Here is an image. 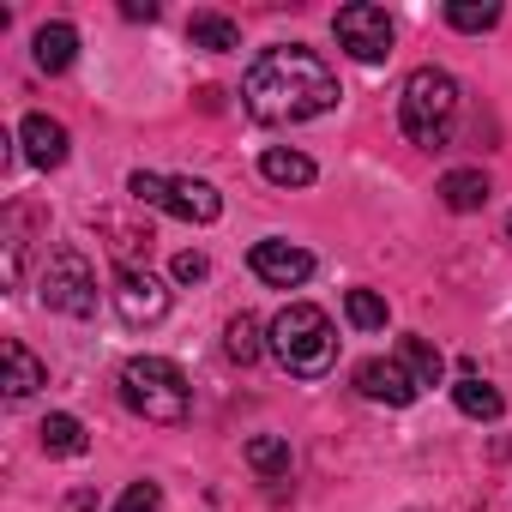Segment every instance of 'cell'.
Instances as JSON below:
<instances>
[{"label": "cell", "mask_w": 512, "mask_h": 512, "mask_svg": "<svg viewBox=\"0 0 512 512\" xmlns=\"http://www.w3.org/2000/svg\"><path fill=\"white\" fill-rule=\"evenodd\" d=\"M338 73L314 55V49H302V43H290V49H266L260 61L247 67V79H241V109L260 121V127H302V121H320V115H332L338 109Z\"/></svg>", "instance_id": "obj_1"}, {"label": "cell", "mask_w": 512, "mask_h": 512, "mask_svg": "<svg viewBox=\"0 0 512 512\" xmlns=\"http://www.w3.org/2000/svg\"><path fill=\"white\" fill-rule=\"evenodd\" d=\"M272 356H278V368L284 374H296V380H320V374H332V362H338V332H332V320H326V308H314V302H290L278 320H272Z\"/></svg>", "instance_id": "obj_2"}, {"label": "cell", "mask_w": 512, "mask_h": 512, "mask_svg": "<svg viewBox=\"0 0 512 512\" xmlns=\"http://www.w3.org/2000/svg\"><path fill=\"white\" fill-rule=\"evenodd\" d=\"M398 127H404L410 145L440 151L458 127V79L440 73V67H416L398 91Z\"/></svg>", "instance_id": "obj_3"}, {"label": "cell", "mask_w": 512, "mask_h": 512, "mask_svg": "<svg viewBox=\"0 0 512 512\" xmlns=\"http://www.w3.org/2000/svg\"><path fill=\"white\" fill-rule=\"evenodd\" d=\"M121 398H127V410L133 416H145V422H157V428H175V422H187V374L169 362V356H133L127 368H121Z\"/></svg>", "instance_id": "obj_4"}, {"label": "cell", "mask_w": 512, "mask_h": 512, "mask_svg": "<svg viewBox=\"0 0 512 512\" xmlns=\"http://www.w3.org/2000/svg\"><path fill=\"white\" fill-rule=\"evenodd\" d=\"M127 193H133L139 205H157V211L181 217V223H217V211H223L217 187H211V181H193V175H151V169H133V175H127Z\"/></svg>", "instance_id": "obj_5"}, {"label": "cell", "mask_w": 512, "mask_h": 512, "mask_svg": "<svg viewBox=\"0 0 512 512\" xmlns=\"http://www.w3.org/2000/svg\"><path fill=\"white\" fill-rule=\"evenodd\" d=\"M37 296L43 308L55 314H73V320H91L97 314V272L79 247H55L43 260V278H37Z\"/></svg>", "instance_id": "obj_6"}, {"label": "cell", "mask_w": 512, "mask_h": 512, "mask_svg": "<svg viewBox=\"0 0 512 512\" xmlns=\"http://www.w3.org/2000/svg\"><path fill=\"white\" fill-rule=\"evenodd\" d=\"M332 31H338V43H344L356 61H386V55H392V19H386L380 7H368V0L338 7Z\"/></svg>", "instance_id": "obj_7"}, {"label": "cell", "mask_w": 512, "mask_h": 512, "mask_svg": "<svg viewBox=\"0 0 512 512\" xmlns=\"http://www.w3.org/2000/svg\"><path fill=\"white\" fill-rule=\"evenodd\" d=\"M109 302H115V314H121L127 326H157V320L169 314V290H163L145 266H121Z\"/></svg>", "instance_id": "obj_8"}, {"label": "cell", "mask_w": 512, "mask_h": 512, "mask_svg": "<svg viewBox=\"0 0 512 512\" xmlns=\"http://www.w3.org/2000/svg\"><path fill=\"white\" fill-rule=\"evenodd\" d=\"M247 266H253V278L272 284V290H296V284L314 278V253L296 247V241H278V235H272V241H253Z\"/></svg>", "instance_id": "obj_9"}, {"label": "cell", "mask_w": 512, "mask_h": 512, "mask_svg": "<svg viewBox=\"0 0 512 512\" xmlns=\"http://www.w3.org/2000/svg\"><path fill=\"white\" fill-rule=\"evenodd\" d=\"M356 392L368 398V404H392V410H404V404H416V380L404 374V362H392V356H368L362 368H356Z\"/></svg>", "instance_id": "obj_10"}, {"label": "cell", "mask_w": 512, "mask_h": 512, "mask_svg": "<svg viewBox=\"0 0 512 512\" xmlns=\"http://www.w3.org/2000/svg\"><path fill=\"white\" fill-rule=\"evenodd\" d=\"M19 145H25V157H31L37 169H61V163H67V151H73V139H67V127H61L55 115H25Z\"/></svg>", "instance_id": "obj_11"}, {"label": "cell", "mask_w": 512, "mask_h": 512, "mask_svg": "<svg viewBox=\"0 0 512 512\" xmlns=\"http://www.w3.org/2000/svg\"><path fill=\"white\" fill-rule=\"evenodd\" d=\"M0 368H7V374H0V386H7V398H13V404H19V398H31L37 386H49V368H43L19 338L0 344Z\"/></svg>", "instance_id": "obj_12"}, {"label": "cell", "mask_w": 512, "mask_h": 512, "mask_svg": "<svg viewBox=\"0 0 512 512\" xmlns=\"http://www.w3.org/2000/svg\"><path fill=\"white\" fill-rule=\"evenodd\" d=\"M452 404H458L470 422H500V410H506L500 392H494L482 374H458V380H452Z\"/></svg>", "instance_id": "obj_13"}, {"label": "cell", "mask_w": 512, "mask_h": 512, "mask_svg": "<svg viewBox=\"0 0 512 512\" xmlns=\"http://www.w3.org/2000/svg\"><path fill=\"white\" fill-rule=\"evenodd\" d=\"M187 43H193V49H211V55H229V49H241V25L223 19V13H193Z\"/></svg>", "instance_id": "obj_14"}, {"label": "cell", "mask_w": 512, "mask_h": 512, "mask_svg": "<svg viewBox=\"0 0 512 512\" xmlns=\"http://www.w3.org/2000/svg\"><path fill=\"white\" fill-rule=\"evenodd\" d=\"M260 175L272 181V187H308L320 169H314V157H302V151H284V145H272L266 157H260Z\"/></svg>", "instance_id": "obj_15"}, {"label": "cell", "mask_w": 512, "mask_h": 512, "mask_svg": "<svg viewBox=\"0 0 512 512\" xmlns=\"http://www.w3.org/2000/svg\"><path fill=\"white\" fill-rule=\"evenodd\" d=\"M440 199H446V211H482L488 205V175L482 169H452V175H440Z\"/></svg>", "instance_id": "obj_16"}, {"label": "cell", "mask_w": 512, "mask_h": 512, "mask_svg": "<svg viewBox=\"0 0 512 512\" xmlns=\"http://www.w3.org/2000/svg\"><path fill=\"white\" fill-rule=\"evenodd\" d=\"M73 55H79V31L73 25H43L37 31V67L43 73H67Z\"/></svg>", "instance_id": "obj_17"}, {"label": "cell", "mask_w": 512, "mask_h": 512, "mask_svg": "<svg viewBox=\"0 0 512 512\" xmlns=\"http://www.w3.org/2000/svg\"><path fill=\"white\" fill-rule=\"evenodd\" d=\"M398 362H404V374H410L416 386H440V380H446V362H440V350H434L428 338H416V332L398 344Z\"/></svg>", "instance_id": "obj_18"}, {"label": "cell", "mask_w": 512, "mask_h": 512, "mask_svg": "<svg viewBox=\"0 0 512 512\" xmlns=\"http://www.w3.org/2000/svg\"><path fill=\"white\" fill-rule=\"evenodd\" d=\"M37 440H43V452H49V458H79V452L91 446L79 416H49V422L37 428Z\"/></svg>", "instance_id": "obj_19"}, {"label": "cell", "mask_w": 512, "mask_h": 512, "mask_svg": "<svg viewBox=\"0 0 512 512\" xmlns=\"http://www.w3.org/2000/svg\"><path fill=\"white\" fill-rule=\"evenodd\" d=\"M260 350H266V338H260V320H253V314H235L229 326H223V356L229 362H260Z\"/></svg>", "instance_id": "obj_20"}, {"label": "cell", "mask_w": 512, "mask_h": 512, "mask_svg": "<svg viewBox=\"0 0 512 512\" xmlns=\"http://www.w3.org/2000/svg\"><path fill=\"white\" fill-rule=\"evenodd\" d=\"M247 464L260 470L266 482H284V476H290V440H278V434H253V440H247Z\"/></svg>", "instance_id": "obj_21"}, {"label": "cell", "mask_w": 512, "mask_h": 512, "mask_svg": "<svg viewBox=\"0 0 512 512\" xmlns=\"http://www.w3.org/2000/svg\"><path fill=\"white\" fill-rule=\"evenodd\" d=\"M446 25L452 31H494L500 25V7H494V0H452V7H446Z\"/></svg>", "instance_id": "obj_22"}, {"label": "cell", "mask_w": 512, "mask_h": 512, "mask_svg": "<svg viewBox=\"0 0 512 512\" xmlns=\"http://www.w3.org/2000/svg\"><path fill=\"white\" fill-rule=\"evenodd\" d=\"M344 314H350L356 332H380V326H386V296H380V290H350V296H344Z\"/></svg>", "instance_id": "obj_23"}, {"label": "cell", "mask_w": 512, "mask_h": 512, "mask_svg": "<svg viewBox=\"0 0 512 512\" xmlns=\"http://www.w3.org/2000/svg\"><path fill=\"white\" fill-rule=\"evenodd\" d=\"M115 512H163V488H157V482H133Z\"/></svg>", "instance_id": "obj_24"}, {"label": "cell", "mask_w": 512, "mask_h": 512, "mask_svg": "<svg viewBox=\"0 0 512 512\" xmlns=\"http://www.w3.org/2000/svg\"><path fill=\"white\" fill-rule=\"evenodd\" d=\"M205 272H211L205 253H193V247H187V253H175V278H181V284H199Z\"/></svg>", "instance_id": "obj_25"}, {"label": "cell", "mask_w": 512, "mask_h": 512, "mask_svg": "<svg viewBox=\"0 0 512 512\" xmlns=\"http://www.w3.org/2000/svg\"><path fill=\"white\" fill-rule=\"evenodd\" d=\"M121 13H127V19H145V25H151V19H157V0H127Z\"/></svg>", "instance_id": "obj_26"}, {"label": "cell", "mask_w": 512, "mask_h": 512, "mask_svg": "<svg viewBox=\"0 0 512 512\" xmlns=\"http://www.w3.org/2000/svg\"><path fill=\"white\" fill-rule=\"evenodd\" d=\"M506 235H512V217H506Z\"/></svg>", "instance_id": "obj_27"}]
</instances>
